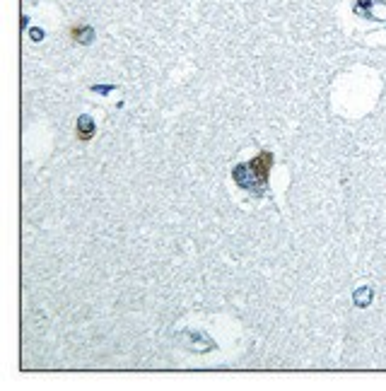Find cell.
<instances>
[{
    "mask_svg": "<svg viewBox=\"0 0 386 391\" xmlns=\"http://www.w3.org/2000/svg\"><path fill=\"white\" fill-rule=\"evenodd\" d=\"M270 169H273V152L261 150L254 160L244 162V164H237V167H234V171H232V179L237 181L244 191H251V193H263V191H266V186H268Z\"/></svg>",
    "mask_w": 386,
    "mask_h": 391,
    "instance_id": "cell-1",
    "label": "cell"
},
{
    "mask_svg": "<svg viewBox=\"0 0 386 391\" xmlns=\"http://www.w3.org/2000/svg\"><path fill=\"white\" fill-rule=\"evenodd\" d=\"M94 135V121H92V116H80L78 119V138L80 140H89Z\"/></svg>",
    "mask_w": 386,
    "mask_h": 391,
    "instance_id": "cell-2",
    "label": "cell"
}]
</instances>
